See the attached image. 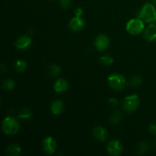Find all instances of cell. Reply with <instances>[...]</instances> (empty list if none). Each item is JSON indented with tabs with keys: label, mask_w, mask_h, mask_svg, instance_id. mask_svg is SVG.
<instances>
[{
	"label": "cell",
	"mask_w": 156,
	"mask_h": 156,
	"mask_svg": "<svg viewBox=\"0 0 156 156\" xmlns=\"http://www.w3.org/2000/svg\"><path fill=\"white\" fill-rule=\"evenodd\" d=\"M52 114L54 115H59L62 113L64 110V105L62 101H55L52 103L51 107H50Z\"/></svg>",
	"instance_id": "4fadbf2b"
},
{
	"label": "cell",
	"mask_w": 156,
	"mask_h": 156,
	"mask_svg": "<svg viewBox=\"0 0 156 156\" xmlns=\"http://www.w3.org/2000/svg\"><path fill=\"white\" fill-rule=\"evenodd\" d=\"M43 149L47 154L52 155L56 149V142L53 137H47L43 141Z\"/></svg>",
	"instance_id": "ba28073f"
},
{
	"label": "cell",
	"mask_w": 156,
	"mask_h": 156,
	"mask_svg": "<svg viewBox=\"0 0 156 156\" xmlns=\"http://www.w3.org/2000/svg\"><path fill=\"white\" fill-rule=\"evenodd\" d=\"M138 18L146 23H152L156 21V10L151 3H146L142 7L138 14Z\"/></svg>",
	"instance_id": "6da1fadb"
},
{
	"label": "cell",
	"mask_w": 156,
	"mask_h": 156,
	"mask_svg": "<svg viewBox=\"0 0 156 156\" xmlns=\"http://www.w3.org/2000/svg\"><path fill=\"white\" fill-rule=\"evenodd\" d=\"M31 44V39L28 36H21L15 42V47L19 50H26Z\"/></svg>",
	"instance_id": "8fae6325"
},
{
	"label": "cell",
	"mask_w": 156,
	"mask_h": 156,
	"mask_svg": "<svg viewBox=\"0 0 156 156\" xmlns=\"http://www.w3.org/2000/svg\"><path fill=\"white\" fill-rule=\"evenodd\" d=\"M85 26V21L81 17H75L70 21L69 27L73 32H77L82 30Z\"/></svg>",
	"instance_id": "9c48e42d"
},
{
	"label": "cell",
	"mask_w": 156,
	"mask_h": 156,
	"mask_svg": "<svg viewBox=\"0 0 156 156\" xmlns=\"http://www.w3.org/2000/svg\"><path fill=\"white\" fill-rule=\"evenodd\" d=\"M26 67H27L26 62L24 60H21V59L17 61L15 64V69L18 73H23L26 69Z\"/></svg>",
	"instance_id": "e0dca14e"
},
{
	"label": "cell",
	"mask_w": 156,
	"mask_h": 156,
	"mask_svg": "<svg viewBox=\"0 0 156 156\" xmlns=\"http://www.w3.org/2000/svg\"><path fill=\"white\" fill-rule=\"evenodd\" d=\"M15 88V82L12 79H6L4 81L2 85V88L4 90H7V91H12Z\"/></svg>",
	"instance_id": "d6986e66"
},
{
	"label": "cell",
	"mask_w": 156,
	"mask_h": 156,
	"mask_svg": "<svg viewBox=\"0 0 156 156\" xmlns=\"http://www.w3.org/2000/svg\"><path fill=\"white\" fill-rule=\"evenodd\" d=\"M61 68L58 65H51L49 67V75L51 76H56L60 73Z\"/></svg>",
	"instance_id": "ac0fdd59"
},
{
	"label": "cell",
	"mask_w": 156,
	"mask_h": 156,
	"mask_svg": "<svg viewBox=\"0 0 156 156\" xmlns=\"http://www.w3.org/2000/svg\"><path fill=\"white\" fill-rule=\"evenodd\" d=\"M59 3L63 9H69L71 6L72 0H59Z\"/></svg>",
	"instance_id": "cb8c5ba5"
},
{
	"label": "cell",
	"mask_w": 156,
	"mask_h": 156,
	"mask_svg": "<svg viewBox=\"0 0 156 156\" xmlns=\"http://www.w3.org/2000/svg\"><path fill=\"white\" fill-rule=\"evenodd\" d=\"M93 136L94 139L99 142H104L108 136V133L106 129L101 126H97L93 130Z\"/></svg>",
	"instance_id": "30bf717a"
},
{
	"label": "cell",
	"mask_w": 156,
	"mask_h": 156,
	"mask_svg": "<svg viewBox=\"0 0 156 156\" xmlns=\"http://www.w3.org/2000/svg\"><path fill=\"white\" fill-rule=\"evenodd\" d=\"M144 22L142 19L137 18L129 20L126 25L128 33L133 35H138L144 30Z\"/></svg>",
	"instance_id": "3957f363"
},
{
	"label": "cell",
	"mask_w": 156,
	"mask_h": 156,
	"mask_svg": "<svg viewBox=\"0 0 156 156\" xmlns=\"http://www.w3.org/2000/svg\"><path fill=\"white\" fill-rule=\"evenodd\" d=\"M19 123L12 117H8L2 122V129L7 135H14L19 130Z\"/></svg>",
	"instance_id": "7a4b0ae2"
},
{
	"label": "cell",
	"mask_w": 156,
	"mask_h": 156,
	"mask_svg": "<svg viewBox=\"0 0 156 156\" xmlns=\"http://www.w3.org/2000/svg\"><path fill=\"white\" fill-rule=\"evenodd\" d=\"M120 120H121V113L117 111L112 113V114L111 115V117H110V120L114 124L119 123L120 121Z\"/></svg>",
	"instance_id": "7402d4cb"
},
{
	"label": "cell",
	"mask_w": 156,
	"mask_h": 156,
	"mask_svg": "<svg viewBox=\"0 0 156 156\" xmlns=\"http://www.w3.org/2000/svg\"><path fill=\"white\" fill-rule=\"evenodd\" d=\"M123 146L118 140H112L107 146L108 153L113 156L120 155L123 152Z\"/></svg>",
	"instance_id": "8992f818"
},
{
	"label": "cell",
	"mask_w": 156,
	"mask_h": 156,
	"mask_svg": "<svg viewBox=\"0 0 156 156\" xmlns=\"http://www.w3.org/2000/svg\"><path fill=\"white\" fill-rule=\"evenodd\" d=\"M110 45V40L105 34H99L94 41V47L99 51H104L108 48Z\"/></svg>",
	"instance_id": "52a82bcc"
},
{
	"label": "cell",
	"mask_w": 156,
	"mask_h": 156,
	"mask_svg": "<svg viewBox=\"0 0 156 156\" xmlns=\"http://www.w3.org/2000/svg\"><path fill=\"white\" fill-rule=\"evenodd\" d=\"M149 150V145L146 143H140L137 146V152L139 155H143L146 153Z\"/></svg>",
	"instance_id": "ffe728a7"
},
{
	"label": "cell",
	"mask_w": 156,
	"mask_h": 156,
	"mask_svg": "<svg viewBox=\"0 0 156 156\" xmlns=\"http://www.w3.org/2000/svg\"><path fill=\"white\" fill-rule=\"evenodd\" d=\"M149 130H150L151 133L156 134V124L152 123V124L149 125Z\"/></svg>",
	"instance_id": "484cf974"
},
{
	"label": "cell",
	"mask_w": 156,
	"mask_h": 156,
	"mask_svg": "<svg viewBox=\"0 0 156 156\" xmlns=\"http://www.w3.org/2000/svg\"><path fill=\"white\" fill-rule=\"evenodd\" d=\"M108 101H109V104L111 106H116V105H117V104H118V101L116 98H111Z\"/></svg>",
	"instance_id": "4316f807"
},
{
	"label": "cell",
	"mask_w": 156,
	"mask_h": 156,
	"mask_svg": "<svg viewBox=\"0 0 156 156\" xmlns=\"http://www.w3.org/2000/svg\"><path fill=\"white\" fill-rule=\"evenodd\" d=\"M68 82L63 79H59L54 85V90L57 93H63L68 89Z\"/></svg>",
	"instance_id": "5bb4252c"
},
{
	"label": "cell",
	"mask_w": 156,
	"mask_h": 156,
	"mask_svg": "<svg viewBox=\"0 0 156 156\" xmlns=\"http://www.w3.org/2000/svg\"></svg>",
	"instance_id": "f1b7e54d"
},
{
	"label": "cell",
	"mask_w": 156,
	"mask_h": 156,
	"mask_svg": "<svg viewBox=\"0 0 156 156\" xmlns=\"http://www.w3.org/2000/svg\"><path fill=\"white\" fill-rule=\"evenodd\" d=\"M82 14H83V10H82V8L79 7L77 9H76V10H75V15H76V17H81Z\"/></svg>",
	"instance_id": "d4e9b609"
},
{
	"label": "cell",
	"mask_w": 156,
	"mask_h": 156,
	"mask_svg": "<svg viewBox=\"0 0 156 156\" xmlns=\"http://www.w3.org/2000/svg\"><path fill=\"white\" fill-rule=\"evenodd\" d=\"M144 37L149 42L156 41V25L152 24L148 26L145 30Z\"/></svg>",
	"instance_id": "7c38bea8"
},
{
	"label": "cell",
	"mask_w": 156,
	"mask_h": 156,
	"mask_svg": "<svg viewBox=\"0 0 156 156\" xmlns=\"http://www.w3.org/2000/svg\"><path fill=\"white\" fill-rule=\"evenodd\" d=\"M32 115L31 111H30L27 108H24V109L21 110L20 111V113L18 114V117L21 119H24V120H27V119H29Z\"/></svg>",
	"instance_id": "44dd1931"
},
{
	"label": "cell",
	"mask_w": 156,
	"mask_h": 156,
	"mask_svg": "<svg viewBox=\"0 0 156 156\" xmlns=\"http://www.w3.org/2000/svg\"><path fill=\"white\" fill-rule=\"evenodd\" d=\"M100 62L105 66H110L114 62V59H113L112 56H109V55H105L101 57Z\"/></svg>",
	"instance_id": "2e32d148"
},
{
	"label": "cell",
	"mask_w": 156,
	"mask_h": 156,
	"mask_svg": "<svg viewBox=\"0 0 156 156\" xmlns=\"http://www.w3.org/2000/svg\"><path fill=\"white\" fill-rule=\"evenodd\" d=\"M142 79L140 76H135L130 81V84L133 87H137L141 85Z\"/></svg>",
	"instance_id": "603a6c76"
},
{
	"label": "cell",
	"mask_w": 156,
	"mask_h": 156,
	"mask_svg": "<svg viewBox=\"0 0 156 156\" xmlns=\"http://www.w3.org/2000/svg\"><path fill=\"white\" fill-rule=\"evenodd\" d=\"M108 83L111 88L117 91L123 90L126 86V79L122 75L112 74L108 77Z\"/></svg>",
	"instance_id": "277c9868"
},
{
	"label": "cell",
	"mask_w": 156,
	"mask_h": 156,
	"mask_svg": "<svg viewBox=\"0 0 156 156\" xmlns=\"http://www.w3.org/2000/svg\"><path fill=\"white\" fill-rule=\"evenodd\" d=\"M152 1V2L153 3L154 5H156V0H151Z\"/></svg>",
	"instance_id": "83f0119b"
},
{
	"label": "cell",
	"mask_w": 156,
	"mask_h": 156,
	"mask_svg": "<svg viewBox=\"0 0 156 156\" xmlns=\"http://www.w3.org/2000/svg\"><path fill=\"white\" fill-rule=\"evenodd\" d=\"M140 105V98L136 94L127 96L123 101V110L126 112L130 113L136 111Z\"/></svg>",
	"instance_id": "5b68a950"
},
{
	"label": "cell",
	"mask_w": 156,
	"mask_h": 156,
	"mask_svg": "<svg viewBox=\"0 0 156 156\" xmlns=\"http://www.w3.org/2000/svg\"><path fill=\"white\" fill-rule=\"evenodd\" d=\"M21 149L19 145L12 144L8 147L7 154L10 156H18L21 154Z\"/></svg>",
	"instance_id": "9a60e30c"
}]
</instances>
